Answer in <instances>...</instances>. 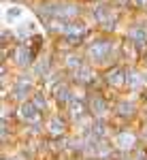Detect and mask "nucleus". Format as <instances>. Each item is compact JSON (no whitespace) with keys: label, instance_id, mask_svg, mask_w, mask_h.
<instances>
[{"label":"nucleus","instance_id":"nucleus-5","mask_svg":"<svg viewBox=\"0 0 147 160\" xmlns=\"http://www.w3.org/2000/svg\"><path fill=\"white\" fill-rule=\"evenodd\" d=\"M56 98H58V102H66V100H68V88L66 86H58L56 88Z\"/></svg>","mask_w":147,"mask_h":160},{"label":"nucleus","instance_id":"nucleus-8","mask_svg":"<svg viewBox=\"0 0 147 160\" xmlns=\"http://www.w3.org/2000/svg\"><path fill=\"white\" fill-rule=\"evenodd\" d=\"M37 107H45V98H43V96H41V94H37Z\"/></svg>","mask_w":147,"mask_h":160},{"label":"nucleus","instance_id":"nucleus-6","mask_svg":"<svg viewBox=\"0 0 147 160\" xmlns=\"http://www.w3.org/2000/svg\"><path fill=\"white\" fill-rule=\"evenodd\" d=\"M37 113H38V109H37V107H32V105H24V107H22V115L28 118V120L37 118Z\"/></svg>","mask_w":147,"mask_h":160},{"label":"nucleus","instance_id":"nucleus-7","mask_svg":"<svg viewBox=\"0 0 147 160\" xmlns=\"http://www.w3.org/2000/svg\"><path fill=\"white\" fill-rule=\"evenodd\" d=\"M51 132H64V122L62 120H51Z\"/></svg>","mask_w":147,"mask_h":160},{"label":"nucleus","instance_id":"nucleus-1","mask_svg":"<svg viewBox=\"0 0 147 160\" xmlns=\"http://www.w3.org/2000/svg\"><path fill=\"white\" fill-rule=\"evenodd\" d=\"M111 49H113V43L111 41H94V45L87 49V56L96 62H102L105 58H109Z\"/></svg>","mask_w":147,"mask_h":160},{"label":"nucleus","instance_id":"nucleus-2","mask_svg":"<svg viewBox=\"0 0 147 160\" xmlns=\"http://www.w3.org/2000/svg\"><path fill=\"white\" fill-rule=\"evenodd\" d=\"M105 79H107V83H111V86H122L124 81H126V75H124V68H120V66H113L111 71H107V75H105Z\"/></svg>","mask_w":147,"mask_h":160},{"label":"nucleus","instance_id":"nucleus-3","mask_svg":"<svg viewBox=\"0 0 147 160\" xmlns=\"http://www.w3.org/2000/svg\"><path fill=\"white\" fill-rule=\"evenodd\" d=\"M135 135L132 132H122V135L117 137V143H120V148L124 149H130V148H135Z\"/></svg>","mask_w":147,"mask_h":160},{"label":"nucleus","instance_id":"nucleus-4","mask_svg":"<svg viewBox=\"0 0 147 160\" xmlns=\"http://www.w3.org/2000/svg\"><path fill=\"white\" fill-rule=\"evenodd\" d=\"M117 113L120 115H135V105L132 102H120L117 105Z\"/></svg>","mask_w":147,"mask_h":160}]
</instances>
